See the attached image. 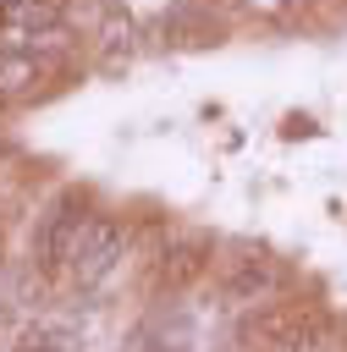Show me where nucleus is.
Masks as SVG:
<instances>
[{"label": "nucleus", "instance_id": "nucleus-1", "mask_svg": "<svg viewBox=\"0 0 347 352\" xmlns=\"http://www.w3.org/2000/svg\"><path fill=\"white\" fill-rule=\"evenodd\" d=\"M121 258H127V220H121V214L94 209V214L83 220V231H77L72 253H66L61 280H66V286H77V292H94V286H105V280L121 270Z\"/></svg>", "mask_w": 347, "mask_h": 352}, {"label": "nucleus", "instance_id": "nucleus-2", "mask_svg": "<svg viewBox=\"0 0 347 352\" xmlns=\"http://www.w3.org/2000/svg\"><path fill=\"white\" fill-rule=\"evenodd\" d=\"M88 214H94L88 198H83L77 187H61V192L33 214V231H28V258H33V270L61 275V270H66V253H72V242H77V231H83Z\"/></svg>", "mask_w": 347, "mask_h": 352}, {"label": "nucleus", "instance_id": "nucleus-3", "mask_svg": "<svg viewBox=\"0 0 347 352\" xmlns=\"http://www.w3.org/2000/svg\"><path fill=\"white\" fill-rule=\"evenodd\" d=\"M308 319H314V314H308L303 302H292V297H264V302H253V308L237 314L231 346H237V352H281Z\"/></svg>", "mask_w": 347, "mask_h": 352}, {"label": "nucleus", "instance_id": "nucleus-4", "mask_svg": "<svg viewBox=\"0 0 347 352\" xmlns=\"http://www.w3.org/2000/svg\"><path fill=\"white\" fill-rule=\"evenodd\" d=\"M132 352H198V319L187 308H165L132 336Z\"/></svg>", "mask_w": 347, "mask_h": 352}, {"label": "nucleus", "instance_id": "nucleus-5", "mask_svg": "<svg viewBox=\"0 0 347 352\" xmlns=\"http://www.w3.org/2000/svg\"><path fill=\"white\" fill-rule=\"evenodd\" d=\"M204 270H209V242H204V236H176V242L160 253V264H154V286L187 292Z\"/></svg>", "mask_w": 347, "mask_h": 352}, {"label": "nucleus", "instance_id": "nucleus-6", "mask_svg": "<svg viewBox=\"0 0 347 352\" xmlns=\"http://www.w3.org/2000/svg\"><path fill=\"white\" fill-rule=\"evenodd\" d=\"M220 292H226V302H237V308H253V302H264V297L275 292V264H270L264 253L231 258V270H226Z\"/></svg>", "mask_w": 347, "mask_h": 352}, {"label": "nucleus", "instance_id": "nucleus-7", "mask_svg": "<svg viewBox=\"0 0 347 352\" xmlns=\"http://www.w3.org/2000/svg\"><path fill=\"white\" fill-rule=\"evenodd\" d=\"M55 72L50 55H33V50H0V94H28L33 82H44Z\"/></svg>", "mask_w": 347, "mask_h": 352}, {"label": "nucleus", "instance_id": "nucleus-8", "mask_svg": "<svg viewBox=\"0 0 347 352\" xmlns=\"http://www.w3.org/2000/svg\"><path fill=\"white\" fill-rule=\"evenodd\" d=\"M28 352H83V330H66V324H33L22 336Z\"/></svg>", "mask_w": 347, "mask_h": 352}, {"label": "nucleus", "instance_id": "nucleus-9", "mask_svg": "<svg viewBox=\"0 0 347 352\" xmlns=\"http://www.w3.org/2000/svg\"><path fill=\"white\" fill-rule=\"evenodd\" d=\"M281 352H330V324H325V319H308Z\"/></svg>", "mask_w": 347, "mask_h": 352}]
</instances>
